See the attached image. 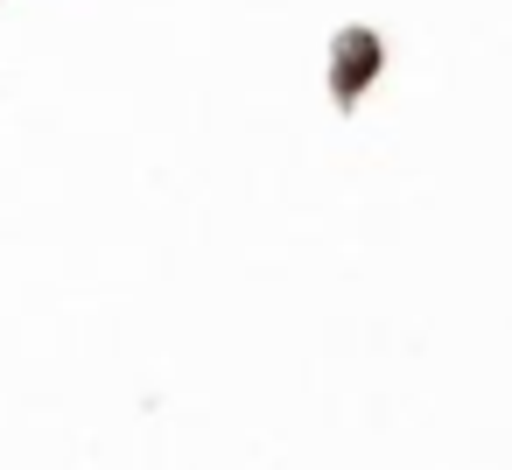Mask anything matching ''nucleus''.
Returning a JSON list of instances; mask_svg holds the SVG:
<instances>
[{
	"instance_id": "1",
	"label": "nucleus",
	"mask_w": 512,
	"mask_h": 470,
	"mask_svg": "<svg viewBox=\"0 0 512 470\" xmlns=\"http://www.w3.org/2000/svg\"><path fill=\"white\" fill-rule=\"evenodd\" d=\"M351 43H358V57H351V64H344V71H337V92H358V85H365V71H372V64H379V50H372V43H365V36H351Z\"/></svg>"
}]
</instances>
